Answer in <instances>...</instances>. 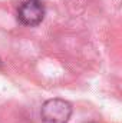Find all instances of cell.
<instances>
[{"label":"cell","mask_w":122,"mask_h":123,"mask_svg":"<svg viewBox=\"0 0 122 123\" xmlns=\"http://www.w3.org/2000/svg\"><path fill=\"white\" fill-rule=\"evenodd\" d=\"M40 116L45 123H68L72 116V105L63 99H49L42 105Z\"/></svg>","instance_id":"obj_1"},{"label":"cell","mask_w":122,"mask_h":123,"mask_svg":"<svg viewBox=\"0 0 122 123\" xmlns=\"http://www.w3.org/2000/svg\"><path fill=\"white\" fill-rule=\"evenodd\" d=\"M45 17V6L40 0H26L19 6L17 19L25 26H37Z\"/></svg>","instance_id":"obj_2"}]
</instances>
